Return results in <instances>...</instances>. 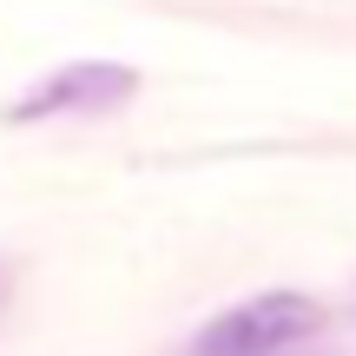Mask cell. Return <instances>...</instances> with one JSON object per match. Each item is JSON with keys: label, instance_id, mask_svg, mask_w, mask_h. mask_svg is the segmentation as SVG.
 <instances>
[{"label": "cell", "instance_id": "1", "mask_svg": "<svg viewBox=\"0 0 356 356\" xmlns=\"http://www.w3.org/2000/svg\"><path fill=\"white\" fill-rule=\"evenodd\" d=\"M323 323V310L304 291H264L251 304H231L191 337V356H284Z\"/></svg>", "mask_w": 356, "mask_h": 356}, {"label": "cell", "instance_id": "2", "mask_svg": "<svg viewBox=\"0 0 356 356\" xmlns=\"http://www.w3.org/2000/svg\"><path fill=\"white\" fill-rule=\"evenodd\" d=\"M139 92V73L119 60H73L60 73H47L40 86H26L7 106L13 126H33V119H66V113H113Z\"/></svg>", "mask_w": 356, "mask_h": 356}]
</instances>
